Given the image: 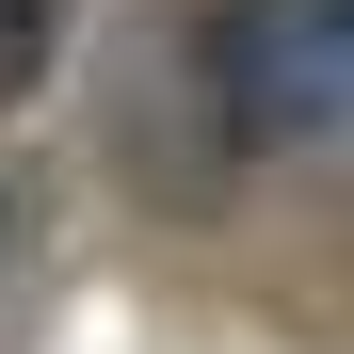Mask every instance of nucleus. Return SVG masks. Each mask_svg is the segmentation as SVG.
I'll use <instances>...</instances> for the list:
<instances>
[{"mask_svg": "<svg viewBox=\"0 0 354 354\" xmlns=\"http://www.w3.org/2000/svg\"><path fill=\"white\" fill-rule=\"evenodd\" d=\"M48 65H65V0H0V113H17Z\"/></svg>", "mask_w": 354, "mask_h": 354, "instance_id": "2", "label": "nucleus"}, {"mask_svg": "<svg viewBox=\"0 0 354 354\" xmlns=\"http://www.w3.org/2000/svg\"><path fill=\"white\" fill-rule=\"evenodd\" d=\"M209 97L242 145H338L354 113V0H225L209 17Z\"/></svg>", "mask_w": 354, "mask_h": 354, "instance_id": "1", "label": "nucleus"}]
</instances>
